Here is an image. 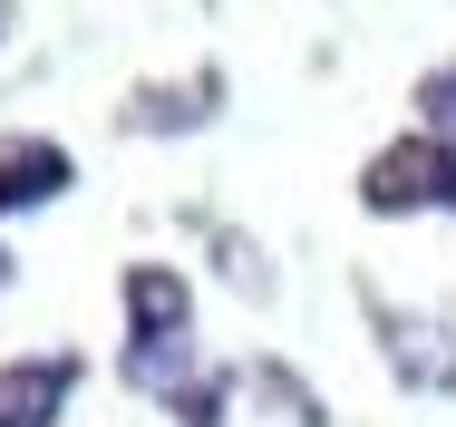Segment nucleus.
I'll return each mask as SVG.
<instances>
[{
	"instance_id": "8",
	"label": "nucleus",
	"mask_w": 456,
	"mask_h": 427,
	"mask_svg": "<svg viewBox=\"0 0 456 427\" xmlns=\"http://www.w3.org/2000/svg\"><path fill=\"white\" fill-rule=\"evenodd\" d=\"M408 107H418V136H447V146H456V59H437V69H418V87H408Z\"/></svg>"
},
{
	"instance_id": "5",
	"label": "nucleus",
	"mask_w": 456,
	"mask_h": 427,
	"mask_svg": "<svg viewBox=\"0 0 456 427\" xmlns=\"http://www.w3.org/2000/svg\"><path fill=\"white\" fill-rule=\"evenodd\" d=\"M78 185V156L59 146V136H10L0 146V214H39V204H59Z\"/></svg>"
},
{
	"instance_id": "9",
	"label": "nucleus",
	"mask_w": 456,
	"mask_h": 427,
	"mask_svg": "<svg viewBox=\"0 0 456 427\" xmlns=\"http://www.w3.org/2000/svg\"><path fill=\"white\" fill-rule=\"evenodd\" d=\"M224 398H233V379H194V389H175L166 408H175V427H224Z\"/></svg>"
},
{
	"instance_id": "3",
	"label": "nucleus",
	"mask_w": 456,
	"mask_h": 427,
	"mask_svg": "<svg viewBox=\"0 0 456 427\" xmlns=\"http://www.w3.org/2000/svg\"><path fill=\"white\" fill-rule=\"evenodd\" d=\"M369 321H379V349H388V379L398 389H418V398H447L456 389V321L388 311V301H369Z\"/></svg>"
},
{
	"instance_id": "1",
	"label": "nucleus",
	"mask_w": 456,
	"mask_h": 427,
	"mask_svg": "<svg viewBox=\"0 0 456 427\" xmlns=\"http://www.w3.org/2000/svg\"><path fill=\"white\" fill-rule=\"evenodd\" d=\"M117 301H126V389H146V398H175L194 389L204 369H194V282H184L175 262H126V282H117Z\"/></svg>"
},
{
	"instance_id": "7",
	"label": "nucleus",
	"mask_w": 456,
	"mask_h": 427,
	"mask_svg": "<svg viewBox=\"0 0 456 427\" xmlns=\"http://www.w3.org/2000/svg\"><path fill=\"white\" fill-rule=\"evenodd\" d=\"M253 389H263L291 427H330V408L311 398V379H301V369H281V359H253Z\"/></svg>"
},
{
	"instance_id": "4",
	"label": "nucleus",
	"mask_w": 456,
	"mask_h": 427,
	"mask_svg": "<svg viewBox=\"0 0 456 427\" xmlns=\"http://www.w3.org/2000/svg\"><path fill=\"white\" fill-rule=\"evenodd\" d=\"M78 379H88L78 349H29V359H10V369H0V427H59L69 398H78Z\"/></svg>"
},
{
	"instance_id": "6",
	"label": "nucleus",
	"mask_w": 456,
	"mask_h": 427,
	"mask_svg": "<svg viewBox=\"0 0 456 427\" xmlns=\"http://www.w3.org/2000/svg\"><path fill=\"white\" fill-rule=\"evenodd\" d=\"M214 97H224V78H214V69H204L194 87H146V97H136V127H156V136L204 127V117H214Z\"/></svg>"
},
{
	"instance_id": "10",
	"label": "nucleus",
	"mask_w": 456,
	"mask_h": 427,
	"mask_svg": "<svg viewBox=\"0 0 456 427\" xmlns=\"http://www.w3.org/2000/svg\"><path fill=\"white\" fill-rule=\"evenodd\" d=\"M0 292H10V253H0Z\"/></svg>"
},
{
	"instance_id": "2",
	"label": "nucleus",
	"mask_w": 456,
	"mask_h": 427,
	"mask_svg": "<svg viewBox=\"0 0 456 427\" xmlns=\"http://www.w3.org/2000/svg\"><path fill=\"white\" fill-rule=\"evenodd\" d=\"M360 204L388 214V224H398V214H456V146L447 136H418V127L388 136L360 166Z\"/></svg>"
}]
</instances>
